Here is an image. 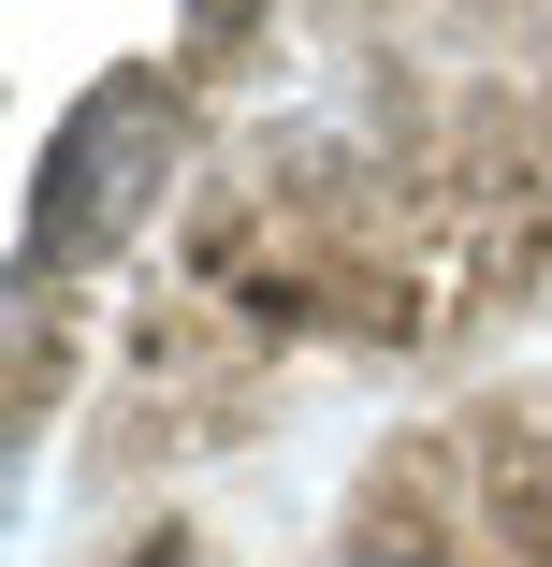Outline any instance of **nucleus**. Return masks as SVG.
<instances>
[{"instance_id":"obj_3","label":"nucleus","mask_w":552,"mask_h":567,"mask_svg":"<svg viewBox=\"0 0 552 567\" xmlns=\"http://www.w3.org/2000/svg\"><path fill=\"white\" fill-rule=\"evenodd\" d=\"M204 30H233V0H204Z\"/></svg>"},{"instance_id":"obj_1","label":"nucleus","mask_w":552,"mask_h":567,"mask_svg":"<svg viewBox=\"0 0 552 567\" xmlns=\"http://www.w3.org/2000/svg\"><path fill=\"white\" fill-rule=\"evenodd\" d=\"M175 132H189V102L175 73H102L73 117L44 132V189H30V277L44 262H102L146 218V189L175 175Z\"/></svg>"},{"instance_id":"obj_2","label":"nucleus","mask_w":552,"mask_h":567,"mask_svg":"<svg viewBox=\"0 0 552 567\" xmlns=\"http://www.w3.org/2000/svg\"><path fill=\"white\" fill-rule=\"evenodd\" d=\"M350 567H421V553H350Z\"/></svg>"}]
</instances>
